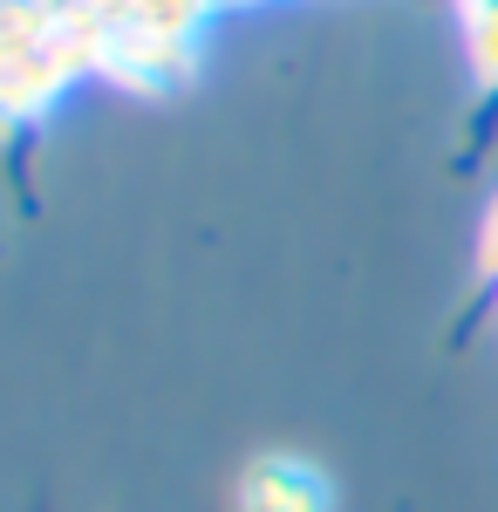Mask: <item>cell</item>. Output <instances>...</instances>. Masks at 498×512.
<instances>
[{
    "instance_id": "obj_3",
    "label": "cell",
    "mask_w": 498,
    "mask_h": 512,
    "mask_svg": "<svg viewBox=\"0 0 498 512\" xmlns=\"http://www.w3.org/2000/svg\"><path fill=\"white\" fill-rule=\"evenodd\" d=\"M471 62H478V76L498 89V0H478V7H471Z\"/></svg>"
},
{
    "instance_id": "obj_4",
    "label": "cell",
    "mask_w": 498,
    "mask_h": 512,
    "mask_svg": "<svg viewBox=\"0 0 498 512\" xmlns=\"http://www.w3.org/2000/svg\"><path fill=\"white\" fill-rule=\"evenodd\" d=\"M478 274L498 280V192H492V205H485V219H478Z\"/></svg>"
},
{
    "instance_id": "obj_1",
    "label": "cell",
    "mask_w": 498,
    "mask_h": 512,
    "mask_svg": "<svg viewBox=\"0 0 498 512\" xmlns=\"http://www.w3.org/2000/svg\"><path fill=\"white\" fill-rule=\"evenodd\" d=\"M239 512H335V485L321 465H307L294 451H260L239 472Z\"/></svg>"
},
{
    "instance_id": "obj_2",
    "label": "cell",
    "mask_w": 498,
    "mask_h": 512,
    "mask_svg": "<svg viewBox=\"0 0 498 512\" xmlns=\"http://www.w3.org/2000/svg\"><path fill=\"white\" fill-rule=\"evenodd\" d=\"M69 82V48L55 41H14L0 35V123L35 117L41 103Z\"/></svg>"
}]
</instances>
